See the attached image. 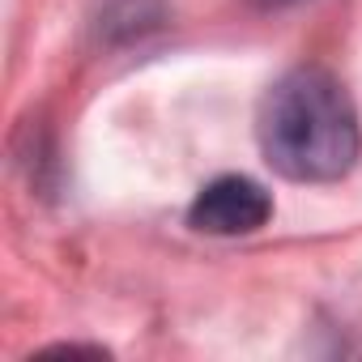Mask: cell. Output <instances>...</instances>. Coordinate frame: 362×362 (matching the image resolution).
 <instances>
[{
    "label": "cell",
    "mask_w": 362,
    "mask_h": 362,
    "mask_svg": "<svg viewBox=\"0 0 362 362\" xmlns=\"http://www.w3.org/2000/svg\"><path fill=\"white\" fill-rule=\"evenodd\" d=\"M264 162L294 184L345 179L362 153V128L345 86L315 64L290 69L269 86L256 115Z\"/></svg>",
    "instance_id": "6da1fadb"
},
{
    "label": "cell",
    "mask_w": 362,
    "mask_h": 362,
    "mask_svg": "<svg viewBox=\"0 0 362 362\" xmlns=\"http://www.w3.org/2000/svg\"><path fill=\"white\" fill-rule=\"evenodd\" d=\"M273 218V201L269 192L247 175H222L214 184L201 188V197L188 209L192 230L201 235H252Z\"/></svg>",
    "instance_id": "7a4b0ae2"
}]
</instances>
